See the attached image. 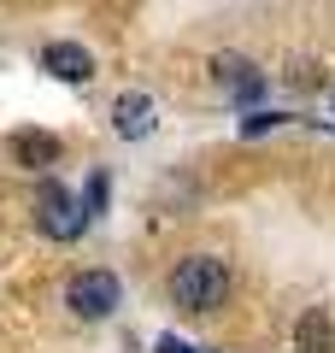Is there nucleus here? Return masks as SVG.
<instances>
[{"instance_id":"nucleus-1","label":"nucleus","mask_w":335,"mask_h":353,"mask_svg":"<svg viewBox=\"0 0 335 353\" xmlns=\"http://www.w3.org/2000/svg\"><path fill=\"white\" fill-rule=\"evenodd\" d=\"M171 301L183 312H218L230 301V265L218 253H188L183 265L171 271Z\"/></svg>"},{"instance_id":"nucleus-2","label":"nucleus","mask_w":335,"mask_h":353,"mask_svg":"<svg viewBox=\"0 0 335 353\" xmlns=\"http://www.w3.org/2000/svg\"><path fill=\"white\" fill-rule=\"evenodd\" d=\"M36 224H41V236H53V241H77L88 230V212H83V201H77L65 183H41V194H36Z\"/></svg>"},{"instance_id":"nucleus-3","label":"nucleus","mask_w":335,"mask_h":353,"mask_svg":"<svg viewBox=\"0 0 335 353\" xmlns=\"http://www.w3.org/2000/svg\"><path fill=\"white\" fill-rule=\"evenodd\" d=\"M118 301H124V283L112 277V271H77L71 289H65V306H71L77 318H112L118 312Z\"/></svg>"},{"instance_id":"nucleus-4","label":"nucleus","mask_w":335,"mask_h":353,"mask_svg":"<svg viewBox=\"0 0 335 353\" xmlns=\"http://www.w3.org/2000/svg\"><path fill=\"white\" fill-rule=\"evenodd\" d=\"M212 83H218L230 101L253 106V101H259V88H265V77L253 71V59H241V53H218V59H212Z\"/></svg>"},{"instance_id":"nucleus-5","label":"nucleus","mask_w":335,"mask_h":353,"mask_svg":"<svg viewBox=\"0 0 335 353\" xmlns=\"http://www.w3.org/2000/svg\"><path fill=\"white\" fill-rule=\"evenodd\" d=\"M153 124H159V106H153V94L130 88V94H118V101H112V130H118L124 141L153 136Z\"/></svg>"},{"instance_id":"nucleus-6","label":"nucleus","mask_w":335,"mask_h":353,"mask_svg":"<svg viewBox=\"0 0 335 353\" xmlns=\"http://www.w3.org/2000/svg\"><path fill=\"white\" fill-rule=\"evenodd\" d=\"M41 71L59 77V83H88L94 77V53L83 41H53V48H41Z\"/></svg>"},{"instance_id":"nucleus-7","label":"nucleus","mask_w":335,"mask_h":353,"mask_svg":"<svg viewBox=\"0 0 335 353\" xmlns=\"http://www.w3.org/2000/svg\"><path fill=\"white\" fill-rule=\"evenodd\" d=\"M12 159L24 165V171H48V165H59V136H48V130H18Z\"/></svg>"},{"instance_id":"nucleus-8","label":"nucleus","mask_w":335,"mask_h":353,"mask_svg":"<svg viewBox=\"0 0 335 353\" xmlns=\"http://www.w3.org/2000/svg\"><path fill=\"white\" fill-rule=\"evenodd\" d=\"M294 353H335V324H329L323 306H312V312L294 324Z\"/></svg>"},{"instance_id":"nucleus-9","label":"nucleus","mask_w":335,"mask_h":353,"mask_svg":"<svg viewBox=\"0 0 335 353\" xmlns=\"http://www.w3.org/2000/svg\"><path fill=\"white\" fill-rule=\"evenodd\" d=\"M106 189H112V183H106V171H94V176H88V189H83V212H88V218H94L100 206H106Z\"/></svg>"},{"instance_id":"nucleus-10","label":"nucleus","mask_w":335,"mask_h":353,"mask_svg":"<svg viewBox=\"0 0 335 353\" xmlns=\"http://www.w3.org/2000/svg\"><path fill=\"white\" fill-rule=\"evenodd\" d=\"M159 353H194V347H188L183 336H159Z\"/></svg>"}]
</instances>
